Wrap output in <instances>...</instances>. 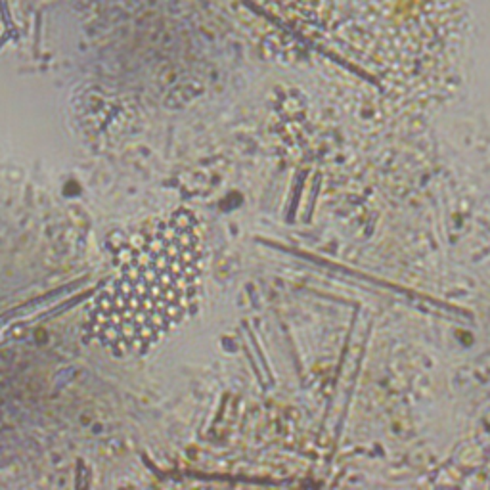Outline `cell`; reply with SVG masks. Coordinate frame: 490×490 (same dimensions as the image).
Instances as JSON below:
<instances>
[{
    "instance_id": "obj_1",
    "label": "cell",
    "mask_w": 490,
    "mask_h": 490,
    "mask_svg": "<svg viewBox=\"0 0 490 490\" xmlns=\"http://www.w3.org/2000/svg\"><path fill=\"white\" fill-rule=\"evenodd\" d=\"M205 247L194 213L178 209L136 230L92 301L86 331L117 356L144 355L194 309Z\"/></svg>"
}]
</instances>
